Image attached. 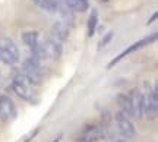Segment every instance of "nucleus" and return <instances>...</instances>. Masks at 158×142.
<instances>
[{"label": "nucleus", "instance_id": "2", "mask_svg": "<svg viewBox=\"0 0 158 142\" xmlns=\"http://www.w3.org/2000/svg\"><path fill=\"white\" fill-rule=\"evenodd\" d=\"M157 37H158L157 32H152V34L147 35V37H143L142 40H139V41H136V43H133L132 46H129L124 51H122V53H120L117 57H114L113 60H111V62L107 65V68L111 69L114 65H117L120 60H123V59L127 56V54H130V53H135V51H138V50H142V48H145L147 46H151L154 41L157 40Z\"/></svg>", "mask_w": 158, "mask_h": 142}, {"label": "nucleus", "instance_id": "16", "mask_svg": "<svg viewBox=\"0 0 158 142\" xmlns=\"http://www.w3.org/2000/svg\"><path fill=\"white\" fill-rule=\"evenodd\" d=\"M111 142H133V138L127 136V135H122V133H116L111 136Z\"/></svg>", "mask_w": 158, "mask_h": 142}, {"label": "nucleus", "instance_id": "10", "mask_svg": "<svg viewBox=\"0 0 158 142\" xmlns=\"http://www.w3.org/2000/svg\"><path fill=\"white\" fill-rule=\"evenodd\" d=\"M22 41L25 43V46L28 47L29 50L32 51H37V48L40 47V34L37 31H27V32H23L22 34Z\"/></svg>", "mask_w": 158, "mask_h": 142}, {"label": "nucleus", "instance_id": "6", "mask_svg": "<svg viewBox=\"0 0 158 142\" xmlns=\"http://www.w3.org/2000/svg\"><path fill=\"white\" fill-rule=\"evenodd\" d=\"M18 110L10 97L0 95V119L5 122H10L16 117Z\"/></svg>", "mask_w": 158, "mask_h": 142}, {"label": "nucleus", "instance_id": "22", "mask_svg": "<svg viewBox=\"0 0 158 142\" xmlns=\"http://www.w3.org/2000/svg\"><path fill=\"white\" fill-rule=\"evenodd\" d=\"M54 142H59V138H57V139H56V141H54Z\"/></svg>", "mask_w": 158, "mask_h": 142}, {"label": "nucleus", "instance_id": "15", "mask_svg": "<svg viewBox=\"0 0 158 142\" xmlns=\"http://www.w3.org/2000/svg\"><path fill=\"white\" fill-rule=\"evenodd\" d=\"M18 62H19V60H16L12 54H9L3 47L0 46V63H3L6 66H13V65H16Z\"/></svg>", "mask_w": 158, "mask_h": 142}, {"label": "nucleus", "instance_id": "4", "mask_svg": "<svg viewBox=\"0 0 158 142\" xmlns=\"http://www.w3.org/2000/svg\"><path fill=\"white\" fill-rule=\"evenodd\" d=\"M158 113V90L157 85L152 86V90L143 95V116H148L149 119H155Z\"/></svg>", "mask_w": 158, "mask_h": 142}, {"label": "nucleus", "instance_id": "19", "mask_svg": "<svg viewBox=\"0 0 158 142\" xmlns=\"http://www.w3.org/2000/svg\"><path fill=\"white\" fill-rule=\"evenodd\" d=\"M78 142H91V141H86V139H84V138H81Z\"/></svg>", "mask_w": 158, "mask_h": 142}, {"label": "nucleus", "instance_id": "11", "mask_svg": "<svg viewBox=\"0 0 158 142\" xmlns=\"http://www.w3.org/2000/svg\"><path fill=\"white\" fill-rule=\"evenodd\" d=\"M117 102L120 106V111L127 116V117H135L133 116V108H132V104H130V98L127 94H120L117 97Z\"/></svg>", "mask_w": 158, "mask_h": 142}, {"label": "nucleus", "instance_id": "13", "mask_svg": "<svg viewBox=\"0 0 158 142\" xmlns=\"http://www.w3.org/2000/svg\"><path fill=\"white\" fill-rule=\"evenodd\" d=\"M0 46L3 47L9 54H12V56L15 57L16 60H19V48H18V46L15 44V41L12 40V38H9V37H3L2 40H0Z\"/></svg>", "mask_w": 158, "mask_h": 142}, {"label": "nucleus", "instance_id": "8", "mask_svg": "<svg viewBox=\"0 0 158 142\" xmlns=\"http://www.w3.org/2000/svg\"><path fill=\"white\" fill-rule=\"evenodd\" d=\"M69 32H70V25L64 22V21H57L54 22V25L51 27V34H53V38L57 41H66L69 38Z\"/></svg>", "mask_w": 158, "mask_h": 142}, {"label": "nucleus", "instance_id": "18", "mask_svg": "<svg viewBox=\"0 0 158 142\" xmlns=\"http://www.w3.org/2000/svg\"><path fill=\"white\" fill-rule=\"evenodd\" d=\"M155 19H157V12H155V13L152 15V18H149V19H148V22H147V23H151L152 21H155Z\"/></svg>", "mask_w": 158, "mask_h": 142}, {"label": "nucleus", "instance_id": "12", "mask_svg": "<svg viewBox=\"0 0 158 142\" xmlns=\"http://www.w3.org/2000/svg\"><path fill=\"white\" fill-rule=\"evenodd\" d=\"M40 9L50 13H57L59 7H60V0H32Z\"/></svg>", "mask_w": 158, "mask_h": 142}, {"label": "nucleus", "instance_id": "9", "mask_svg": "<svg viewBox=\"0 0 158 142\" xmlns=\"http://www.w3.org/2000/svg\"><path fill=\"white\" fill-rule=\"evenodd\" d=\"M106 127H101V126H88L85 129L84 133V139L91 142H95V141H101L102 138H106Z\"/></svg>", "mask_w": 158, "mask_h": 142}, {"label": "nucleus", "instance_id": "7", "mask_svg": "<svg viewBox=\"0 0 158 142\" xmlns=\"http://www.w3.org/2000/svg\"><path fill=\"white\" fill-rule=\"evenodd\" d=\"M130 98V104L133 108V116L135 119H141L143 117V94H142L138 88L132 90V92L127 94Z\"/></svg>", "mask_w": 158, "mask_h": 142}, {"label": "nucleus", "instance_id": "21", "mask_svg": "<svg viewBox=\"0 0 158 142\" xmlns=\"http://www.w3.org/2000/svg\"><path fill=\"white\" fill-rule=\"evenodd\" d=\"M102 3H107V2H110V0H101Z\"/></svg>", "mask_w": 158, "mask_h": 142}, {"label": "nucleus", "instance_id": "5", "mask_svg": "<svg viewBox=\"0 0 158 142\" xmlns=\"http://www.w3.org/2000/svg\"><path fill=\"white\" fill-rule=\"evenodd\" d=\"M114 122H116V131L118 133L135 138L136 129H135V126H133V123H132L130 117L124 116L122 111H117V113L114 114Z\"/></svg>", "mask_w": 158, "mask_h": 142}, {"label": "nucleus", "instance_id": "20", "mask_svg": "<svg viewBox=\"0 0 158 142\" xmlns=\"http://www.w3.org/2000/svg\"><path fill=\"white\" fill-rule=\"evenodd\" d=\"M2 81H3V78H2V72H0V85H2Z\"/></svg>", "mask_w": 158, "mask_h": 142}, {"label": "nucleus", "instance_id": "17", "mask_svg": "<svg viewBox=\"0 0 158 142\" xmlns=\"http://www.w3.org/2000/svg\"><path fill=\"white\" fill-rule=\"evenodd\" d=\"M113 35H114V32L113 31H110V32H107V34L102 37V40H101V43H100V48H102V47H106L110 43V41L113 40Z\"/></svg>", "mask_w": 158, "mask_h": 142}, {"label": "nucleus", "instance_id": "14", "mask_svg": "<svg viewBox=\"0 0 158 142\" xmlns=\"http://www.w3.org/2000/svg\"><path fill=\"white\" fill-rule=\"evenodd\" d=\"M97 25H98V12H97V9H92L89 18H88V22H86V37L88 38H91L95 34Z\"/></svg>", "mask_w": 158, "mask_h": 142}, {"label": "nucleus", "instance_id": "3", "mask_svg": "<svg viewBox=\"0 0 158 142\" xmlns=\"http://www.w3.org/2000/svg\"><path fill=\"white\" fill-rule=\"evenodd\" d=\"M12 90L16 94L18 97H21L25 101H32V97H34V92L31 90L29 84L27 82V79L23 78V73L21 70H18L15 73V78L12 81Z\"/></svg>", "mask_w": 158, "mask_h": 142}, {"label": "nucleus", "instance_id": "1", "mask_svg": "<svg viewBox=\"0 0 158 142\" xmlns=\"http://www.w3.org/2000/svg\"><path fill=\"white\" fill-rule=\"evenodd\" d=\"M21 72L23 73V78L27 79L29 85H38L43 81V60H40L38 57H35L31 54V57H28L22 65Z\"/></svg>", "mask_w": 158, "mask_h": 142}]
</instances>
